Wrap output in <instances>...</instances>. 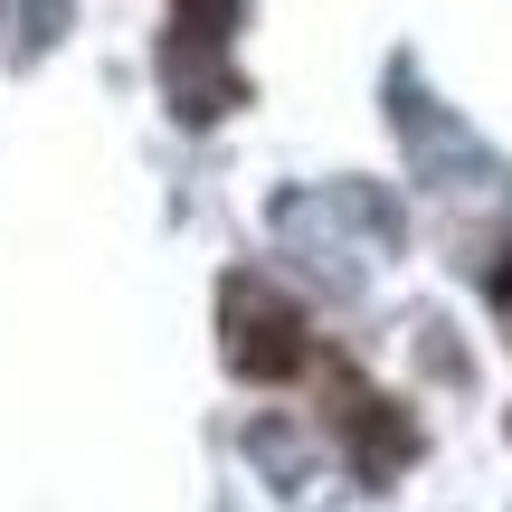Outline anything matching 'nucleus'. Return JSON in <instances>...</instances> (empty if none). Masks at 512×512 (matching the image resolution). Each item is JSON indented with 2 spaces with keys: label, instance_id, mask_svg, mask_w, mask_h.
Masks as SVG:
<instances>
[{
  "label": "nucleus",
  "instance_id": "nucleus-2",
  "mask_svg": "<svg viewBox=\"0 0 512 512\" xmlns=\"http://www.w3.org/2000/svg\"><path fill=\"white\" fill-rule=\"evenodd\" d=\"M494 304H503V313H512V266H503V275H494Z\"/></svg>",
  "mask_w": 512,
  "mask_h": 512
},
{
  "label": "nucleus",
  "instance_id": "nucleus-1",
  "mask_svg": "<svg viewBox=\"0 0 512 512\" xmlns=\"http://www.w3.org/2000/svg\"><path fill=\"white\" fill-rule=\"evenodd\" d=\"M238 304V323H228V361L247 370V380H294V370L313 361V332H304V313L294 304H275V294H228Z\"/></svg>",
  "mask_w": 512,
  "mask_h": 512
}]
</instances>
